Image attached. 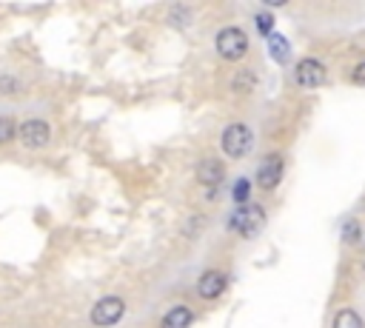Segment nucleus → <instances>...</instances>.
<instances>
[{
	"instance_id": "1",
	"label": "nucleus",
	"mask_w": 365,
	"mask_h": 328,
	"mask_svg": "<svg viewBox=\"0 0 365 328\" xmlns=\"http://www.w3.org/2000/svg\"><path fill=\"white\" fill-rule=\"evenodd\" d=\"M265 225V211L257 205V203H245V205H237L228 217V228L237 231L240 237H257Z\"/></svg>"
},
{
	"instance_id": "2",
	"label": "nucleus",
	"mask_w": 365,
	"mask_h": 328,
	"mask_svg": "<svg viewBox=\"0 0 365 328\" xmlns=\"http://www.w3.org/2000/svg\"><path fill=\"white\" fill-rule=\"evenodd\" d=\"M220 145H222V151H225L231 160H240V157H245V154L251 151L254 134H251V128H248L245 123H231V125L222 128Z\"/></svg>"
},
{
	"instance_id": "3",
	"label": "nucleus",
	"mask_w": 365,
	"mask_h": 328,
	"mask_svg": "<svg viewBox=\"0 0 365 328\" xmlns=\"http://www.w3.org/2000/svg\"><path fill=\"white\" fill-rule=\"evenodd\" d=\"M214 46H217V51H220L222 60H242L245 51H248V37H245L242 29L228 26V29H222L217 34V43Z\"/></svg>"
},
{
	"instance_id": "4",
	"label": "nucleus",
	"mask_w": 365,
	"mask_h": 328,
	"mask_svg": "<svg viewBox=\"0 0 365 328\" xmlns=\"http://www.w3.org/2000/svg\"><path fill=\"white\" fill-rule=\"evenodd\" d=\"M123 314H125L123 297L108 294V297H100V299L94 302V308H91V322H94L97 328H108V325H117V322L123 319Z\"/></svg>"
},
{
	"instance_id": "5",
	"label": "nucleus",
	"mask_w": 365,
	"mask_h": 328,
	"mask_svg": "<svg viewBox=\"0 0 365 328\" xmlns=\"http://www.w3.org/2000/svg\"><path fill=\"white\" fill-rule=\"evenodd\" d=\"M294 80H297L299 88H317V86L325 83V66L319 60H314V57H305V60L297 63Z\"/></svg>"
},
{
	"instance_id": "6",
	"label": "nucleus",
	"mask_w": 365,
	"mask_h": 328,
	"mask_svg": "<svg viewBox=\"0 0 365 328\" xmlns=\"http://www.w3.org/2000/svg\"><path fill=\"white\" fill-rule=\"evenodd\" d=\"M17 137L23 140L26 148H43L48 140H51V128L46 120H26L20 128H17Z\"/></svg>"
},
{
	"instance_id": "7",
	"label": "nucleus",
	"mask_w": 365,
	"mask_h": 328,
	"mask_svg": "<svg viewBox=\"0 0 365 328\" xmlns=\"http://www.w3.org/2000/svg\"><path fill=\"white\" fill-rule=\"evenodd\" d=\"M282 168H285V163H282L279 154L262 157V163H259V168H257V185H259L262 191L277 188V183L282 180Z\"/></svg>"
},
{
	"instance_id": "8",
	"label": "nucleus",
	"mask_w": 365,
	"mask_h": 328,
	"mask_svg": "<svg viewBox=\"0 0 365 328\" xmlns=\"http://www.w3.org/2000/svg\"><path fill=\"white\" fill-rule=\"evenodd\" d=\"M225 285H228L225 274L217 271V268H211V271H205V274L197 280V294H200L202 299H217V297H222Z\"/></svg>"
},
{
	"instance_id": "9",
	"label": "nucleus",
	"mask_w": 365,
	"mask_h": 328,
	"mask_svg": "<svg viewBox=\"0 0 365 328\" xmlns=\"http://www.w3.org/2000/svg\"><path fill=\"white\" fill-rule=\"evenodd\" d=\"M225 177V165L217 160V157H202L197 163V183L208 185V188H217Z\"/></svg>"
},
{
	"instance_id": "10",
	"label": "nucleus",
	"mask_w": 365,
	"mask_h": 328,
	"mask_svg": "<svg viewBox=\"0 0 365 328\" xmlns=\"http://www.w3.org/2000/svg\"><path fill=\"white\" fill-rule=\"evenodd\" d=\"M191 319H194V314H191V308H188V305H174L171 311H165V314H163L160 328H188V325H191Z\"/></svg>"
},
{
	"instance_id": "11",
	"label": "nucleus",
	"mask_w": 365,
	"mask_h": 328,
	"mask_svg": "<svg viewBox=\"0 0 365 328\" xmlns=\"http://www.w3.org/2000/svg\"><path fill=\"white\" fill-rule=\"evenodd\" d=\"M331 328H362V317L354 311V308H342L336 317H334V325Z\"/></svg>"
},
{
	"instance_id": "12",
	"label": "nucleus",
	"mask_w": 365,
	"mask_h": 328,
	"mask_svg": "<svg viewBox=\"0 0 365 328\" xmlns=\"http://www.w3.org/2000/svg\"><path fill=\"white\" fill-rule=\"evenodd\" d=\"M268 51H271V57L277 63H285L288 60V40L282 34H271L268 37Z\"/></svg>"
},
{
	"instance_id": "13",
	"label": "nucleus",
	"mask_w": 365,
	"mask_h": 328,
	"mask_svg": "<svg viewBox=\"0 0 365 328\" xmlns=\"http://www.w3.org/2000/svg\"><path fill=\"white\" fill-rule=\"evenodd\" d=\"M254 86H257V77H254L248 68L237 71V77H234V83H231V88H234L237 94H248V91H254Z\"/></svg>"
},
{
	"instance_id": "14",
	"label": "nucleus",
	"mask_w": 365,
	"mask_h": 328,
	"mask_svg": "<svg viewBox=\"0 0 365 328\" xmlns=\"http://www.w3.org/2000/svg\"><path fill=\"white\" fill-rule=\"evenodd\" d=\"M359 234H362V231H359V222H356V220H348V222L342 225V242H345V245L359 242Z\"/></svg>"
},
{
	"instance_id": "15",
	"label": "nucleus",
	"mask_w": 365,
	"mask_h": 328,
	"mask_svg": "<svg viewBox=\"0 0 365 328\" xmlns=\"http://www.w3.org/2000/svg\"><path fill=\"white\" fill-rule=\"evenodd\" d=\"M14 137H17V125H14L9 117H0V145L11 143Z\"/></svg>"
},
{
	"instance_id": "16",
	"label": "nucleus",
	"mask_w": 365,
	"mask_h": 328,
	"mask_svg": "<svg viewBox=\"0 0 365 328\" xmlns=\"http://www.w3.org/2000/svg\"><path fill=\"white\" fill-rule=\"evenodd\" d=\"M248 191H251V183L242 177V180H237V185H234V191H231V197L240 203V205H245L248 203Z\"/></svg>"
},
{
	"instance_id": "17",
	"label": "nucleus",
	"mask_w": 365,
	"mask_h": 328,
	"mask_svg": "<svg viewBox=\"0 0 365 328\" xmlns=\"http://www.w3.org/2000/svg\"><path fill=\"white\" fill-rule=\"evenodd\" d=\"M271 26H274V17H271V14H257V29H259L262 34L271 37Z\"/></svg>"
},
{
	"instance_id": "18",
	"label": "nucleus",
	"mask_w": 365,
	"mask_h": 328,
	"mask_svg": "<svg viewBox=\"0 0 365 328\" xmlns=\"http://www.w3.org/2000/svg\"><path fill=\"white\" fill-rule=\"evenodd\" d=\"M351 80H354L356 86H365V60L354 66V71H351Z\"/></svg>"
},
{
	"instance_id": "19",
	"label": "nucleus",
	"mask_w": 365,
	"mask_h": 328,
	"mask_svg": "<svg viewBox=\"0 0 365 328\" xmlns=\"http://www.w3.org/2000/svg\"><path fill=\"white\" fill-rule=\"evenodd\" d=\"M0 91H3V94H17V80L0 77Z\"/></svg>"
}]
</instances>
